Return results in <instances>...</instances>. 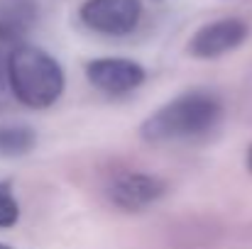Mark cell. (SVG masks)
I'll return each instance as SVG.
<instances>
[{"instance_id": "6da1fadb", "label": "cell", "mask_w": 252, "mask_h": 249, "mask_svg": "<svg viewBox=\"0 0 252 249\" xmlns=\"http://www.w3.org/2000/svg\"><path fill=\"white\" fill-rule=\"evenodd\" d=\"M223 117V103L211 90H186L157 108L142 125L140 137L150 144L189 142L208 135Z\"/></svg>"}, {"instance_id": "7a4b0ae2", "label": "cell", "mask_w": 252, "mask_h": 249, "mask_svg": "<svg viewBox=\"0 0 252 249\" xmlns=\"http://www.w3.org/2000/svg\"><path fill=\"white\" fill-rule=\"evenodd\" d=\"M5 83L22 105L44 110L62 98L66 79L52 54L34 44H17L5 61Z\"/></svg>"}, {"instance_id": "3957f363", "label": "cell", "mask_w": 252, "mask_h": 249, "mask_svg": "<svg viewBox=\"0 0 252 249\" xmlns=\"http://www.w3.org/2000/svg\"><path fill=\"white\" fill-rule=\"evenodd\" d=\"M79 17L88 29L105 37L130 34L142 17L140 0H86L79 7Z\"/></svg>"}, {"instance_id": "277c9868", "label": "cell", "mask_w": 252, "mask_h": 249, "mask_svg": "<svg viewBox=\"0 0 252 249\" xmlns=\"http://www.w3.org/2000/svg\"><path fill=\"white\" fill-rule=\"evenodd\" d=\"M250 34V27L238 17H225L203 25L189 42V54L196 59H218L238 49Z\"/></svg>"}, {"instance_id": "5b68a950", "label": "cell", "mask_w": 252, "mask_h": 249, "mask_svg": "<svg viewBox=\"0 0 252 249\" xmlns=\"http://www.w3.org/2000/svg\"><path fill=\"white\" fill-rule=\"evenodd\" d=\"M167 193V183L155 173L142 171H127L110 181L108 195L110 200L123 210H145L147 205L157 203Z\"/></svg>"}, {"instance_id": "8992f818", "label": "cell", "mask_w": 252, "mask_h": 249, "mask_svg": "<svg viewBox=\"0 0 252 249\" xmlns=\"http://www.w3.org/2000/svg\"><path fill=\"white\" fill-rule=\"evenodd\" d=\"M86 79L100 93L123 95L145 83V69L132 59H93L86 64Z\"/></svg>"}, {"instance_id": "52a82bcc", "label": "cell", "mask_w": 252, "mask_h": 249, "mask_svg": "<svg viewBox=\"0 0 252 249\" xmlns=\"http://www.w3.org/2000/svg\"><path fill=\"white\" fill-rule=\"evenodd\" d=\"M39 20L37 0H0V44H22Z\"/></svg>"}, {"instance_id": "ba28073f", "label": "cell", "mask_w": 252, "mask_h": 249, "mask_svg": "<svg viewBox=\"0 0 252 249\" xmlns=\"http://www.w3.org/2000/svg\"><path fill=\"white\" fill-rule=\"evenodd\" d=\"M37 135L25 125H5L0 127V157H25L34 149Z\"/></svg>"}, {"instance_id": "9c48e42d", "label": "cell", "mask_w": 252, "mask_h": 249, "mask_svg": "<svg viewBox=\"0 0 252 249\" xmlns=\"http://www.w3.org/2000/svg\"><path fill=\"white\" fill-rule=\"evenodd\" d=\"M20 220V205L15 200V195L10 193V188L5 183H0V227H12Z\"/></svg>"}, {"instance_id": "30bf717a", "label": "cell", "mask_w": 252, "mask_h": 249, "mask_svg": "<svg viewBox=\"0 0 252 249\" xmlns=\"http://www.w3.org/2000/svg\"><path fill=\"white\" fill-rule=\"evenodd\" d=\"M248 168H250V171H252V147H250V149H248Z\"/></svg>"}, {"instance_id": "8fae6325", "label": "cell", "mask_w": 252, "mask_h": 249, "mask_svg": "<svg viewBox=\"0 0 252 249\" xmlns=\"http://www.w3.org/2000/svg\"><path fill=\"white\" fill-rule=\"evenodd\" d=\"M0 249H12V247H10V245H2V242H0Z\"/></svg>"}, {"instance_id": "7c38bea8", "label": "cell", "mask_w": 252, "mask_h": 249, "mask_svg": "<svg viewBox=\"0 0 252 249\" xmlns=\"http://www.w3.org/2000/svg\"><path fill=\"white\" fill-rule=\"evenodd\" d=\"M250 237H252V227H250Z\"/></svg>"}]
</instances>
